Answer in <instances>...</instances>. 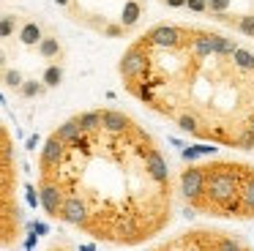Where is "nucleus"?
I'll use <instances>...</instances> for the list:
<instances>
[{
	"mask_svg": "<svg viewBox=\"0 0 254 251\" xmlns=\"http://www.w3.org/2000/svg\"><path fill=\"white\" fill-rule=\"evenodd\" d=\"M36 183L52 221L118 249L156 240L175 210V183L159 142L110 107L85 109L47 136Z\"/></svg>",
	"mask_w": 254,
	"mask_h": 251,
	"instance_id": "obj_1",
	"label": "nucleus"
},
{
	"mask_svg": "<svg viewBox=\"0 0 254 251\" xmlns=\"http://www.w3.org/2000/svg\"><path fill=\"white\" fill-rule=\"evenodd\" d=\"M126 90L194 139L254 150V52L199 27L156 25L118 63Z\"/></svg>",
	"mask_w": 254,
	"mask_h": 251,
	"instance_id": "obj_2",
	"label": "nucleus"
},
{
	"mask_svg": "<svg viewBox=\"0 0 254 251\" xmlns=\"http://www.w3.org/2000/svg\"><path fill=\"white\" fill-rule=\"evenodd\" d=\"M178 196L194 216L213 221H254V164L210 158L181 169Z\"/></svg>",
	"mask_w": 254,
	"mask_h": 251,
	"instance_id": "obj_3",
	"label": "nucleus"
},
{
	"mask_svg": "<svg viewBox=\"0 0 254 251\" xmlns=\"http://www.w3.org/2000/svg\"><path fill=\"white\" fill-rule=\"evenodd\" d=\"M25 235V213L19 202V169L14 139L0 120V249H17Z\"/></svg>",
	"mask_w": 254,
	"mask_h": 251,
	"instance_id": "obj_4",
	"label": "nucleus"
},
{
	"mask_svg": "<svg viewBox=\"0 0 254 251\" xmlns=\"http://www.w3.org/2000/svg\"><path fill=\"white\" fill-rule=\"evenodd\" d=\"M142 251H254L243 235L221 227H191L159 240Z\"/></svg>",
	"mask_w": 254,
	"mask_h": 251,
	"instance_id": "obj_5",
	"label": "nucleus"
},
{
	"mask_svg": "<svg viewBox=\"0 0 254 251\" xmlns=\"http://www.w3.org/2000/svg\"><path fill=\"white\" fill-rule=\"evenodd\" d=\"M47 251H74V246L68 243V240H55V243H50Z\"/></svg>",
	"mask_w": 254,
	"mask_h": 251,
	"instance_id": "obj_6",
	"label": "nucleus"
}]
</instances>
